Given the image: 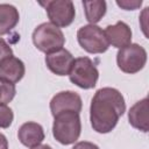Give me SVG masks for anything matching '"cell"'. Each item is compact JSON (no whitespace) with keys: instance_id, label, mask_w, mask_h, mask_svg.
<instances>
[{"instance_id":"cell-16","label":"cell","mask_w":149,"mask_h":149,"mask_svg":"<svg viewBox=\"0 0 149 149\" xmlns=\"http://www.w3.org/2000/svg\"><path fill=\"white\" fill-rule=\"evenodd\" d=\"M16 93L15 85L0 78V104L7 105L10 102Z\"/></svg>"},{"instance_id":"cell-22","label":"cell","mask_w":149,"mask_h":149,"mask_svg":"<svg viewBox=\"0 0 149 149\" xmlns=\"http://www.w3.org/2000/svg\"><path fill=\"white\" fill-rule=\"evenodd\" d=\"M31 149H52V148L50 146H48V144H38L36 147H33Z\"/></svg>"},{"instance_id":"cell-3","label":"cell","mask_w":149,"mask_h":149,"mask_svg":"<svg viewBox=\"0 0 149 149\" xmlns=\"http://www.w3.org/2000/svg\"><path fill=\"white\" fill-rule=\"evenodd\" d=\"M34 45L44 54H51L63 48L65 37L63 31L50 22H44L37 26L31 35Z\"/></svg>"},{"instance_id":"cell-11","label":"cell","mask_w":149,"mask_h":149,"mask_svg":"<svg viewBox=\"0 0 149 149\" xmlns=\"http://www.w3.org/2000/svg\"><path fill=\"white\" fill-rule=\"evenodd\" d=\"M44 130L43 127L34 121H28L24 122L17 132V137L19 141L29 148L36 147L38 144L42 143V141L44 140Z\"/></svg>"},{"instance_id":"cell-7","label":"cell","mask_w":149,"mask_h":149,"mask_svg":"<svg viewBox=\"0 0 149 149\" xmlns=\"http://www.w3.org/2000/svg\"><path fill=\"white\" fill-rule=\"evenodd\" d=\"M47 10L50 23L58 28H65L70 26L76 15L74 5L70 0H51L47 2H40Z\"/></svg>"},{"instance_id":"cell-17","label":"cell","mask_w":149,"mask_h":149,"mask_svg":"<svg viewBox=\"0 0 149 149\" xmlns=\"http://www.w3.org/2000/svg\"><path fill=\"white\" fill-rule=\"evenodd\" d=\"M14 120V113L7 105L0 104V128H8Z\"/></svg>"},{"instance_id":"cell-12","label":"cell","mask_w":149,"mask_h":149,"mask_svg":"<svg viewBox=\"0 0 149 149\" xmlns=\"http://www.w3.org/2000/svg\"><path fill=\"white\" fill-rule=\"evenodd\" d=\"M24 72V64L17 57L10 56L0 63V78L14 85L23 78Z\"/></svg>"},{"instance_id":"cell-13","label":"cell","mask_w":149,"mask_h":149,"mask_svg":"<svg viewBox=\"0 0 149 149\" xmlns=\"http://www.w3.org/2000/svg\"><path fill=\"white\" fill-rule=\"evenodd\" d=\"M148 98H143L142 100L135 102L129 112H128V120L132 127L147 133L149 129L148 126Z\"/></svg>"},{"instance_id":"cell-21","label":"cell","mask_w":149,"mask_h":149,"mask_svg":"<svg viewBox=\"0 0 149 149\" xmlns=\"http://www.w3.org/2000/svg\"><path fill=\"white\" fill-rule=\"evenodd\" d=\"M0 149H8V141L2 133H0Z\"/></svg>"},{"instance_id":"cell-20","label":"cell","mask_w":149,"mask_h":149,"mask_svg":"<svg viewBox=\"0 0 149 149\" xmlns=\"http://www.w3.org/2000/svg\"><path fill=\"white\" fill-rule=\"evenodd\" d=\"M72 149H100L97 144L92 143V142H87V141H81V142H78L73 146Z\"/></svg>"},{"instance_id":"cell-1","label":"cell","mask_w":149,"mask_h":149,"mask_svg":"<svg viewBox=\"0 0 149 149\" xmlns=\"http://www.w3.org/2000/svg\"><path fill=\"white\" fill-rule=\"evenodd\" d=\"M125 112V98L119 90L113 87L99 88L90 105L91 126L97 133L107 134L115 128Z\"/></svg>"},{"instance_id":"cell-2","label":"cell","mask_w":149,"mask_h":149,"mask_svg":"<svg viewBox=\"0 0 149 149\" xmlns=\"http://www.w3.org/2000/svg\"><path fill=\"white\" fill-rule=\"evenodd\" d=\"M81 133V122L79 113L62 112L54 116L52 135L57 142L68 146L74 143Z\"/></svg>"},{"instance_id":"cell-8","label":"cell","mask_w":149,"mask_h":149,"mask_svg":"<svg viewBox=\"0 0 149 149\" xmlns=\"http://www.w3.org/2000/svg\"><path fill=\"white\" fill-rule=\"evenodd\" d=\"M83 107L81 98L73 91H62L52 97L50 100V111L52 116L62 112H76L79 113Z\"/></svg>"},{"instance_id":"cell-15","label":"cell","mask_w":149,"mask_h":149,"mask_svg":"<svg viewBox=\"0 0 149 149\" xmlns=\"http://www.w3.org/2000/svg\"><path fill=\"white\" fill-rule=\"evenodd\" d=\"M83 7L85 12V17L90 24H95L99 22L106 14L107 5L104 0H93V1H83Z\"/></svg>"},{"instance_id":"cell-19","label":"cell","mask_w":149,"mask_h":149,"mask_svg":"<svg viewBox=\"0 0 149 149\" xmlns=\"http://www.w3.org/2000/svg\"><path fill=\"white\" fill-rule=\"evenodd\" d=\"M10 56H13L12 48L6 43V41L3 38L0 37V63Z\"/></svg>"},{"instance_id":"cell-9","label":"cell","mask_w":149,"mask_h":149,"mask_svg":"<svg viewBox=\"0 0 149 149\" xmlns=\"http://www.w3.org/2000/svg\"><path fill=\"white\" fill-rule=\"evenodd\" d=\"M73 62H74V58L72 54L64 48L57 51H54L51 54H48L45 56V64L48 69L57 76L69 74Z\"/></svg>"},{"instance_id":"cell-6","label":"cell","mask_w":149,"mask_h":149,"mask_svg":"<svg viewBox=\"0 0 149 149\" xmlns=\"http://www.w3.org/2000/svg\"><path fill=\"white\" fill-rule=\"evenodd\" d=\"M77 40L79 45L90 54H102L109 48L104 30L95 24L80 27L77 31Z\"/></svg>"},{"instance_id":"cell-10","label":"cell","mask_w":149,"mask_h":149,"mask_svg":"<svg viewBox=\"0 0 149 149\" xmlns=\"http://www.w3.org/2000/svg\"><path fill=\"white\" fill-rule=\"evenodd\" d=\"M108 44L122 49L132 43V29L123 21H118L113 26H107L104 30Z\"/></svg>"},{"instance_id":"cell-4","label":"cell","mask_w":149,"mask_h":149,"mask_svg":"<svg viewBox=\"0 0 149 149\" xmlns=\"http://www.w3.org/2000/svg\"><path fill=\"white\" fill-rule=\"evenodd\" d=\"M70 81L80 88L90 90L97 85L99 71L88 57L76 58L69 72Z\"/></svg>"},{"instance_id":"cell-18","label":"cell","mask_w":149,"mask_h":149,"mask_svg":"<svg viewBox=\"0 0 149 149\" xmlns=\"http://www.w3.org/2000/svg\"><path fill=\"white\" fill-rule=\"evenodd\" d=\"M116 5L125 9V10H134V9H137L141 5H142V1L141 0H121V1H116Z\"/></svg>"},{"instance_id":"cell-5","label":"cell","mask_w":149,"mask_h":149,"mask_svg":"<svg viewBox=\"0 0 149 149\" xmlns=\"http://www.w3.org/2000/svg\"><path fill=\"white\" fill-rule=\"evenodd\" d=\"M146 63L147 51L137 43H130L129 45L119 49L116 54V64L125 73H136L144 68Z\"/></svg>"},{"instance_id":"cell-14","label":"cell","mask_w":149,"mask_h":149,"mask_svg":"<svg viewBox=\"0 0 149 149\" xmlns=\"http://www.w3.org/2000/svg\"><path fill=\"white\" fill-rule=\"evenodd\" d=\"M19 10L9 3H0V35L12 31L19 23Z\"/></svg>"}]
</instances>
